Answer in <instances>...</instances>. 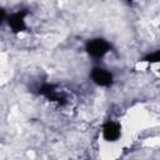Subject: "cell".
I'll return each mask as SVG.
<instances>
[{
    "instance_id": "6da1fadb",
    "label": "cell",
    "mask_w": 160,
    "mask_h": 160,
    "mask_svg": "<svg viewBox=\"0 0 160 160\" xmlns=\"http://www.w3.org/2000/svg\"><path fill=\"white\" fill-rule=\"evenodd\" d=\"M110 49V44L104 39H92L86 44V51L92 58H101L104 56Z\"/></svg>"
},
{
    "instance_id": "3957f363",
    "label": "cell",
    "mask_w": 160,
    "mask_h": 160,
    "mask_svg": "<svg viewBox=\"0 0 160 160\" xmlns=\"http://www.w3.org/2000/svg\"><path fill=\"white\" fill-rule=\"evenodd\" d=\"M121 135V128L118 122L109 121L102 128V136L106 141H116Z\"/></svg>"
},
{
    "instance_id": "7a4b0ae2",
    "label": "cell",
    "mask_w": 160,
    "mask_h": 160,
    "mask_svg": "<svg viewBox=\"0 0 160 160\" xmlns=\"http://www.w3.org/2000/svg\"><path fill=\"white\" fill-rule=\"evenodd\" d=\"M91 79L92 81L99 85V86H109L112 82V75L110 71L101 69V68H95L91 71Z\"/></svg>"
},
{
    "instance_id": "8992f818",
    "label": "cell",
    "mask_w": 160,
    "mask_h": 160,
    "mask_svg": "<svg viewBox=\"0 0 160 160\" xmlns=\"http://www.w3.org/2000/svg\"><path fill=\"white\" fill-rule=\"evenodd\" d=\"M5 16H6V15H5V11H4V9H0V24L2 22V20L5 19Z\"/></svg>"
},
{
    "instance_id": "5b68a950",
    "label": "cell",
    "mask_w": 160,
    "mask_h": 160,
    "mask_svg": "<svg viewBox=\"0 0 160 160\" xmlns=\"http://www.w3.org/2000/svg\"><path fill=\"white\" fill-rule=\"evenodd\" d=\"M145 60L149 61V62H158L159 61V51H155V52L150 54Z\"/></svg>"
},
{
    "instance_id": "277c9868",
    "label": "cell",
    "mask_w": 160,
    "mask_h": 160,
    "mask_svg": "<svg viewBox=\"0 0 160 160\" xmlns=\"http://www.w3.org/2000/svg\"><path fill=\"white\" fill-rule=\"evenodd\" d=\"M9 26L11 28V30L14 32H20L25 29V18H24V14L22 12H16V14H12L9 20Z\"/></svg>"
}]
</instances>
